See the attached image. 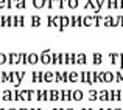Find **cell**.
<instances>
[{
    "instance_id": "cell-53",
    "label": "cell",
    "mask_w": 123,
    "mask_h": 110,
    "mask_svg": "<svg viewBox=\"0 0 123 110\" xmlns=\"http://www.w3.org/2000/svg\"><path fill=\"white\" fill-rule=\"evenodd\" d=\"M100 110H106V109H100Z\"/></svg>"
},
{
    "instance_id": "cell-32",
    "label": "cell",
    "mask_w": 123,
    "mask_h": 110,
    "mask_svg": "<svg viewBox=\"0 0 123 110\" xmlns=\"http://www.w3.org/2000/svg\"><path fill=\"white\" fill-rule=\"evenodd\" d=\"M0 27H8V16H2L0 17Z\"/></svg>"
},
{
    "instance_id": "cell-5",
    "label": "cell",
    "mask_w": 123,
    "mask_h": 110,
    "mask_svg": "<svg viewBox=\"0 0 123 110\" xmlns=\"http://www.w3.org/2000/svg\"><path fill=\"white\" fill-rule=\"evenodd\" d=\"M31 74H33V76H31V82H33V84L45 82V79H44V73H42V72H33Z\"/></svg>"
},
{
    "instance_id": "cell-42",
    "label": "cell",
    "mask_w": 123,
    "mask_h": 110,
    "mask_svg": "<svg viewBox=\"0 0 123 110\" xmlns=\"http://www.w3.org/2000/svg\"><path fill=\"white\" fill-rule=\"evenodd\" d=\"M47 20H48V27H50V28H55V23H53V17H51V16H48V19H47Z\"/></svg>"
},
{
    "instance_id": "cell-45",
    "label": "cell",
    "mask_w": 123,
    "mask_h": 110,
    "mask_svg": "<svg viewBox=\"0 0 123 110\" xmlns=\"http://www.w3.org/2000/svg\"><path fill=\"white\" fill-rule=\"evenodd\" d=\"M6 2H8V0H0V9L6 8Z\"/></svg>"
},
{
    "instance_id": "cell-50",
    "label": "cell",
    "mask_w": 123,
    "mask_h": 110,
    "mask_svg": "<svg viewBox=\"0 0 123 110\" xmlns=\"http://www.w3.org/2000/svg\"><path fill=\"white\" fill-rule=\"evenodd\" d=\"M20 110H28V109H20Z\"/></svg>"
},
{
    "instance_id": "cell-1",
    "label": "cell",
    "mask_w": 123,
    "mask_h": 110,
    "mask_svg": "<svg viewBox=\"0 0 123 110\" xmlns=\"http://www.w3.org/2000/svg\"><path fill=\"white\" fill-rule=\"evenodd\" d=\"M51 51L50 50H44L41 53V62L44 64V65H48V64H51Z\"/></svg>"
},
{
    "instance_id": "cell-27",
    "label": "cell",
    "mask_w": 123,
    "mask_h": 110,
    "mask_svg": "<svg viewBox=\"0 0 123 110\" xmlns=\"http://www.w3.org/2000/svg\"><path fill=\"white\" fill-rule=\"evenodd\" d=\"M9 82L12 85H16V82H17V72H9Z\"/></svg>"
},
{
    "instance_id": "cell-43",
    "label": "cell",
    "mask_w": 123,
    "mask_h": 110,
    "mask_svg": "<svg viewBox=\"0 0 123 110\" xmlns=\"http://www.w3.org/2000/svg\"><path fill=\"white\" fill-rule=\"evenodd\" d=\"M62 82H70L69 81V73H66V72L62 73Z\"/></svg>"
},
{
    "instance_id": "cell-37",
    "label": "cell",
    "mask_w": 123,
    "mask_h": 110,
    "mask_svg": "<svg viewBox=\"0 0 123 110\" xmlns=\"http://www.w3.org/2000/svg\"><path fill=\"white\" fill-rule=\"evenodd\" d=\"M67 2H69V0H58V8L64 9V6H67Z\"/></svg>"
},
{
    "instance_id": "cell-55",
    "label": "cell",
    "mask_w": 123,
    "mask_h": 110,
    "mask_svg": "<svg viewBox=\"0 0 123 110\" xmlns=\"http://www.w3.org/2000/svg\"><path fill=\"white\" fill-rule=\"evenodd\" d=\"M0 17H2V16H0Z\"/></svg>"
},
{
    "instance_id": "cell-48",
    "label": "cell",
    "mask_w": 123,
    "mask_h": 110,
    "mask_svg": "<svg viewBox=\"0 0 123 110\" xmlns=\"http://www.w3.org/2000/svg\"><path fill=\"white\" fill-rule=\"evenodd\" d=\"M112 110H122V109H112Z\"/></svg>"
},
{
    "instance_id": "cell-54",
    "label": "cell",
    "mask_w": 123,
    "mask_h": 110,
    "mask_svg": "<svg viewBox=\"0 0 123 110\" xmlns=\"http://www.w3.org/2000/svg\"><path fill=\"white\" fill-rule=\"evenodd\" d=\"M9 110H16V109H9Z\"/></svg>"
},
{
    "instance_id": "cell-49",
    "label": "cell",
    "mask_w": 123,
    "mask_h": 110,
    "mask_svg": "<svg viewBox=\"0 0 123 110\" xmlns=\"http://www.w3.org/2000/svg\"><path fill=\"white\" fill-rule=\"evenodd\" d=\"M0 81H2V73H0Z\"/></svg>"
},
{
    "instance_id": "cell-36",
    "label": "cell",
    "mask_w": 123,
    "mask_h": 110,
    "mask_svg": "<svg viewBox=\"0 0 123 110\" xmlns=\"http://www.w3.org/2000/svg\"><path fill=\"white\" fill-rule=\"evenodd\" d=\"M55 82H62V73H59V72L55 73Z\"/></svg>"
},
{
    "instance_id": "cell-2",
    "label": "cell",
    "mask_w": 123,
    "mask_h": 110,
    "mask_svg": "<svg viewBox=\"0 0 123 110\" xmlns=\"http://www.w3.org/2000/svg\"><path fill=\"white\" fill-rule=\"evenodd\" d=\"M8 64L9 65H16V64H20V53H9L8 54Z\"/></svg>"
},
{
    "instance_id": "cell-7",
    "label": "cell",
    "mask_w": 123,
    "mask_h": 110,
    "mask_svg": "<svg viewBox=\"0 0 123 110\" xmlns=\"http://www.w3.org/2000/svg\"><path fill=\"white\" fill-rule=\"evenodd\" d=\"M2 99L3 101H12L14 99V90H3Z\"/></svg>"
},
{
    "instance_id": "cell-14",
    "label": "cell",
    "mask_w": 123,
    "mask_h": 110,
    "mask_svg": "<svg viewBox=\"0 0 123 110\" xmlns=\"http://www.w3.org/2000/svg\"><path fill=\"white\" fill-rule=\"evenodd\" d=\"M103 22H105V17H101L100 14H93V27H101Z\"/></svg>"
},
{
    "instance_id": "cell-47",
    "label": "cell",
    "mask_w": 123,
    "mask_h": 110,
    "mask_svg": "<svg viewBox=\"0 0 123 110\" xmlns=\"http://www.w3.org/2000/svg\"><path fill=\"white\" fill-rule=\"evenodd\" d=\"M53 110H64V109H53Z\"/></svg>"
},
{
    "instance_id": "cell-9",
    "label": "cell",
    "mask_w": 123,
    "mask_h": 110,
    "mask_svg": "<svg viewBox=\"0 0 123 110\" xmlns=\"http://www.w3.org/2000/svg\"><path fill=\"white\" fill-rule=\"evenodd\" d=\"M103 25H105V27H117V22L114 20V17H112V16H106Z\"/></svg>"
},
{
    "instance_id": "cell-29",
    "label": "cell",
    "mask_w": 123,
    "mask_h": 110,
    "mask_svg": "<svg viewBox=\"0 0 123 110\" xmlns=\"http://www.w3.org/2000/svg\"><path fill=\"white\" fill-rule=\"evenodd\" d=\"M16 8H17V9L27 8V2H25V0H17V2H16Z\"/></svg>"
},
{
    "instance_id": "cell-44",
    "label": "cell",
    "mask_w": 123,
    "mask_h": 110,
    "mask_svg": "<svg viewBox=\"0 0 123 110\" xmlns=\"http://www.w3.org/2000/svg\"><path fill=\"white\" fill-rule=\"evenodd\" d=\"M36 99H37V101H42V92H41V90L36 92Z\"/></svg>"
},
{
    "instance_id": "cell-4",
    "label": "cell",
    "mask_w": 123,
    "mask_h": 110,
    "mask_svg": "<svg viewBox=\"0 0 123 110\" xmlns=\"http://www.w3.org/2000/svg\"><path fill=\"white\" fill-rule=\"evenodd\" d=\"M22 93V101H33V96L36 95V92L33 90H20Z\"/></svg>"
},
{
    "instance_id": "cell-8",
    "label": "cell",
    "mask_w": 123,
    "mask_h": 110,
    "mask_svg": "<svg viewBox=\"0 0 123 110\" xmlns=\"http://www.w3.org/2000/svg\"><path fill=\"white\" fill-rule=\"evenodd\" d=\"M73 90H61V101H72Z\"/></svg>"
},
{
    "instance_id": "cell-40",
    "label": "cell",
    "mask_w": 123,
    "mask_h": 110,
    "mask_svg": "<svg viewBox=\"0 0 123 110\" xmlns=\"http://www.w3.org/2000/svg\"><path fill=\"white\" fill-rule=\"evenodd\" d=\"M55 2H56V0H47V5H45V8L47 9H51L55 6Z\"/></svg>"
},
{
    "instance_id": "cell-13",
    "label": "cell",
    "mask_w": 123,
    "mask_h": 110,
    "mask_svg": "<svg viewBox=\"0 0 123 110\" xmlns=\"http://www.w3.org/2000/svg\"><path fill=\"white\" fill-rule=\"evenodd\" d=\"M92 60H93V65H100V64L103 62V56H101V53H93L92 54Z\"/></svg>"
},
{
    "instance_id": "cell-21",
    "label": "cell",
    "mask_w": 123,
    "mask_h": 110,
    "mask_svg": "<svg viewBox=\"0 0 123 110\" xmlns=\"http://www.w3.org/2000/svg\"><path fill=\"white\" fill-rule=\"evenodd\" d=\"M44 79H45V82H47V84L55 82V73H53V72H47V73H44Z\"/></svg>"
},
{
    "instance_id": "cell-16",
    "label": "cell",
    "mask_w": 123,
    "mask_h": 110,
    "mask_svg": "<svg viewBox=\"0 0 123 110\" xmlns=\"http://www.w3.org/2000/svg\"><path fill=\"white\" fill-rule=\"evenodd\" d=\"M70 27V16H62V23H61L59 31H64V28Z\"/></svg>"
},
{
    "instance_id": "cell-35",
    "label": "cell",
    "mask_w": 123,
    "mask_h": 110,
    "mask_svg": "<svg viewBox=\"0 0 123 110\" xmlns=\"http://www.w3.org/2000/svg\"><path fill=\"white\" fill-rule=\"evenodd\" d=\"M115 82H123V73L115 72Z\"/></svg>"
},
{
    "instance_id": "cell-24",
    "label": "cell",
    "mask_w": 123,
    "mask_h": 110,
    "mask_svg": "<svg viewBox=\"0 0 123 110\" xmlns=\"http://www.w3.org/2000/svg\"><path fill=\"white\" fill-rule=\"evenodd\" d=\"M31 27H34V28L41 27V17L39 16H31Z\"/></svg>"
},
{
    "instance_id": "cell-6",
    "label": "cell",
    "mask_w": 123,
    "mask_h": 110,
    "mask_svg": "<svg viewBox=\"0 0 123 110\" xmlns=\"http://www.w3.org/2000/svg\"><path fill=\"white\" fill-rule=\"evenodd\" d=\"M39 60H41V54H37V53L28 54V64H30V65H34V64H37Z\"/></svg>"
},
{
    "instance_id": "cell-33",
    "label": "cell",
    "mask_w": 123,
    "mask_h": 110,
    "mask_svg": "<svg viewBox=\"0 0 123 110\" xmlns=\"http://www.w3.org/2000/svg\"><path fill=\"white\" fill-rule=\"evenodd\" d=\"M76 22H78V16H70V27L76 28Z\"/></svg>"
},
{
    "instance_id": "cell-38",
    "label": "cell",
    "mask_w": 123,
    "mask_h": 110,
    "mask_svg": "<svg viewBox=\"0 0 123 110\" xmlns=\"http://www.w3.org/2000/svg\"><path fill=\"white\" fill-rule=\"evenodd\" d=\"M14 99H16V101H22V93H20V90H14Z\"/></svg>"
},
{
    "instance_id": "cell-39",
    "label": "cell",
    "mask_w": 123,
    "mask_h": 110,
    "mask_svg": "<svg viewBox=\"0 0 123 110\" xmlns=\"http://www.w3.org/2000/svg\"><path fill=\"white\" fill-rule=\"evenodd\" d=\"M16 2L17 0H8L6 2V9H12V6H16Z\"/></svg>"
},
{
    "instance_id": "cell-11",
    "label": "cell",
    "mask_w": 123,
    "mask_h": 110,
    "mask_svg": "<svg viewBox=\"0 0 123 110\" xmlns=\"http://www.w3.org/2000/svg\"><path fill=\"white\" fill-rule=\"evenodd\" d=\"M109 101H120V92L118 90H109Z\"/></svg>"
},
{
    "instance_id": "cell-20",
    "label": "cell",
    "mask_w": 123,
    "mask_h": 110,
    "mask_svg": "<svg viewBox=\"0 0 123 110\" xmlns=\"http://www.w3.org/2000/svg\"><path fill=\"white\" fill-rule=\"evenodd\" d=\"M86 62H87V56H86L84 53L76 54V64H80V65H84Z\"/></svg>"
},
{
    "instance_id": "cell-22",
    "label": "cell",
    "mask_w": 123,
    "mask_h": 110,
    "mask_svg": "<svg viewBox=\"0 0 123 110\" xmlns=\"http://www.w3.org/2000/svg\"><path fill=\"white\" fill-rule=\"evenodd\" d=\"M98 99L100 101H109V90H100Z\"/></svg>"
},
{
    "instance_id": "cell-46",
    "label": "cell",
    "mask_w": 123,
    "mask_h": 110,
    "mask_svg": "<svg viewBox=\"0 0 123 110\" xmlns=\"http://www.w3.org/2000/svg\"><path fill=\"white\" fill-rule=\"evenodd\" d=\"M118 67L123 70V53H120V65H118Z\"/></svg>"
},
{
    "instance_id": "cell-17",
    "label": "cell",
    "mask_w": 123,
    "mask_h": 110,
    "mask_svg": "<svg viewBox=\"0 0 123 110\" xmlns=\"http://www.w3.org/2000/svg\"><path fill=\"white\" fill-rule=\"evenodd\" d=\"M50 99L51 101H61V92H58V90H50Z\"/></svg>"
},
{
    "instance_id": "cell-30",
    "label": "cell",
    "mask_w": 123,
    "mask_h": 110,
    "mask_svg": "<svg viewBox=\"0 0 123 110\" xmlns=\"http://www.w3.org/2000/svg\"><path fill=\"white\" fill-rule=\"evenodd\" d=\"M20 64L22 65H27L28 64V54L27 53H20Z\"/></svg>"
},
{
    "instance_id": "cell-51",
    "label": "cell",
    "mask_w": 123,
    "mask_h": 110,
    "mask_svg": "<svg viewBox=\"0 0 123 110\" xmlns=\"http://www.w3.org/2000/svg\"><path fill=\"white\" fill-rule=\"evenodd\" d=\"M83 110H90V109H83Z\"/></svg>"
},
{
    "instance_id": "cell-12",
    "label": "cell",
    "mask_w": 123,
    "mask_h": 110,
    "mask_svg": "<svg viewBox=\"0 0 123 110\" xmlns=\"http://www.w3.org/2000/svg\"><path fill=\"white\" fill-rule=\"evenodd\" d=\"M83 96H84V93L81 90H73L72 92V101H83Z\"/></svg>"
},
{
    "instance_id": "cell-31",
    "label": "cell",
    "mask_w": 123,
    "mask_h": 110,
    "mask_svg": "<svg viewBox=\"0 0 123 110\" xmlns=\"http://www.w3.org/2000/svg\"><path fill=\"white\" fill-rule=\"evenodd\" d=\"M3 64H8V54L0 53V65H3Z\"/></svg>"
},
{
    "instance_id": "cell-52",
    "label": "cell",
    "mask_w": 123,
    "mask_h": 110,
    "mask_svg": "<svg viewBox=\"0 0 123 110\" xmlns=\"http://www.w3.org/2000/svg\"><path fill=\"white\" fill-rule=\"evenodd\" d=\"M66 110H73V109H66Z\"/></svg>"
},
{
    "instance_id": "cell-15",
    "label": "cell",
    "mask_w": 123,
    "mask_h": 110,
    "mask_svg": "<svg viewBox=\"0 0 123 110\" xmlns=\"http://www.w3.org/2000/svg\"><path fill=\"white\" fill-rule=\"evenodd\" d=\"M81 73H76V72H72V73H69V81L72 84H75V82H78L80 79H81V76H80Z\"/></svg>"
},
{
    "instance_id": "cell-41",
    "label": "cell",
    "mask_w": 123,
    "mask_h": 110,
    "mask_svg": "<svg viewBox=\"0 0 123 110\" xmlns=\"http://www.w3.org/2000/svg\"><path fill=\"white\" fill-rule=\"evenodd\" d=\"M115 22H117V25H118V27H123V16H118Z\"/></svg>"
},
{
    "instance_id": "cell-23",
    "label": "cell",
    "mask_w": 123,
    "mask_h": 110,
    "mask_svg": "<svg viewBox=\"0 0 123 110\" xmlns=\"http://www.w3.org/2000/svg\"><path fill=\"white\" fill-rule=\"evenodd\" d=\"M90 25H93V16H84L83 27H90Z\"/></svg>"
},
{
    "instance_id": "cell-26",
    "label": "cell",
    "mask_w": 123,
    "mask_h": 110,
    "mask_svg": "<svg viewBox=\"0 0 123 110\" xmlns=\"http://www.w3.org/2000/svg\"><path fill=\"white\" fill-rule=\"evenodd\" d=\"M67 6H69L70 9H76L80 6V0H69V2H67Z\"/></svg>"
},
{
    "instance_id": "cell-28",
    "label": "cell",
    "mask_w": 123,
    "mask_h": 110,
    "mask_svg": "<svg viewBox=\"0 0 123 110\" xmlns=\"http://www.w3.org/2000/svg\"><path fill=\"white\" fill-rule=\"evenodd\" d=\"M25 74H27L25 72H17V82H16L14 87H19V85H20V82H22V79L25 77Z\"/></svg>"
},
{
    "instance_id": "cell-18",
    "label": "cell",
    "mask_w": 123,
    "mask_h": 110,
    "mask_svg": "<svg viewBox=\"0 0 123 110\" xmlns=\"http://www.w3.org/2000/svg\"><path fill=\"white\" fill-rule=\"evenodd\" d=\"M115 79V73L112 72H105V84H109Z\"/></svg>"
},
{
    "instance_id": "cell-34",
    "label": "cell",
    "mask_w": 123,
    "mask_h": 110,
    "mask_svg": "<svg viewBox=\"0 0 123 110\" xmlns=\"http://www.w3.org/2000/svg\"><path fill=\"white\" fill-rule=\"evenodd\" d=\"M50 99V90H44L42 92V101H48Z\"/></svg>"
},
{
    "instance_id": "cell-19",
    "label": "cell",
    "mask_w": 123,
    "mask_h": 110,
    "mask_svg": "<svg viewBox=\"0 0 123 110\" xmlns=\"http://www.w3.org/2000/svg\"><path fill=\"white\" fill-rule=\"evenodd\" d=\"M45 5H47V0H33V6H34L36 9L45 8Z\"/></svg>"
},
{
    "instance_id": "cell-25",
    "label": "cell",
    "mask_w": 123,
    "mask_h": 110,
    "mask_svg": "<svg viewBox=\"0 0 123 110\" xmlns=\"http://www.w3.org/2000/svg\"><path fill=\"white\" fill-rule=\"evenodd\" d=\"M98 95H100V92H97V90H89V99L90 101H97L98 99Z\"/></svg>"
},
{
    "instance_id": "cell-10",
    "label": "cell",
    "mask_w": 123,
    "mask_h": 110,
    "mask_svg": "<svg viewBox=\"0 0 123 110\" xmlns=\"http://www.w3.org/2000/svg\"><path fill=\"white\" fill-rule=\"evenodd\" d=\"M109 57H111L112 65H120V53H111Z\"/></svg>"
},
{
    "instance_id": "cell-3",
    "label": "cell",
    "mask_w": 123,
    "mask_h": 110,
    "mask_svg": "<svg viewBox=\"0 0 123 110\" xmlns=\"http://www.w3.org/2000/svg\"><path fill=\"white\" fill-rule=\"evenodd\" d=\"M80 82L93 85V82H92V72H83V73H81V79H80Z\"/></svg>"
}]
</instances>
